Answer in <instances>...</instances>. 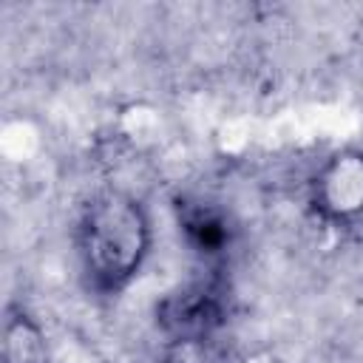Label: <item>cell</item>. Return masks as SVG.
Listing matches in <instances>:
<instances>
[{"mask_svg":"<svg viewBox=\"0 0 363 363\" xmlns=\"http://www.w3.org/2000/svg\"><path fill=\"white\" fill-rule=\"evenodd\" d=\"M150 250V221L139 199L122 190L96 193L77 221V252L96 292H119Z\"/></svg>","mask_w":363,"mask_h":363,"instance_id":"cell-1","label":"cell"},{"mask_svg":"<svg viewBox=\"0 0 363 363\" xmlns=\"http://www.w3.org/2000/svg\"><path fill=\"white\" fill-rule=\"evenodd\" d=\"M312 207L326 221L340 224L363 216V150H337L318 167Z\"/></svg>","mask_w":363,"mask_h":363,"instance_id":"cell-2","label":"cell"},{"mask_svg":"<svg viewBox=\"0 0 363 363\" xmlns=\"http://www.w3.org/2000/svg\"><path fill=\"white\" fill-rule=\"evenodd\" d=\"M221 295L213 284H190L162 303L159 320L179 343H201L221 323Z\"/></svg>","mask_w":363,"mask_h":363,"instance_id":"cell-3","label":"cell"},{"mask_svg":"<svg viewBox=\"0 0 363 363\" xmlns=\"http://www.w3.org/2000/svg\"><path fill=\"white\" fill-rule=\"evenodd\" d=\"M3 363H48V343L40 323L23 309H9L3 323Z\"/></svg>","mask_w":363,"mask_h":363,"instance_id":"cell-4","label":"cell"},{"mask_svg":"<svg viewBox=\"0 0 363 363\" xmlns=\"http://www.w3.org/2000/svg\"><path fill=\"white\" fill-rule=\"evenodd\" d=\"M184 230H187L190 241L196 244V250H201L207 255L218 252L227 244V224H224V218H218L207 207H196L193 213H187L184 216Z\"/></svg>","mask_w":363,"mask_h":363,"instance_id":"cell-5","label":"cell"}]
</instances>
